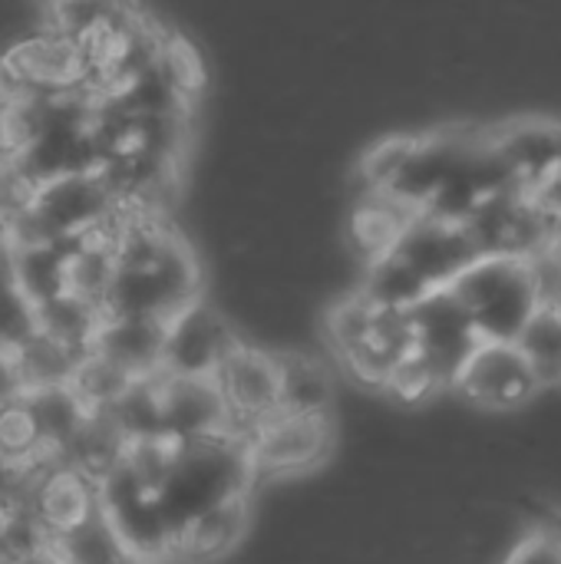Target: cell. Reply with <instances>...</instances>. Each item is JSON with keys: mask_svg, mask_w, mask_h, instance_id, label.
<instances>
[{"mask_svg": "<svg viewBox=\"0 0 561 564\" xmlns=\"http://www.w3.org/2000/svg\"><path fill=\"white\" fill-rule=\"evenodd\" d=\"M324 330L341 367L367 390L384 393L390 373L417 350L410 311L374 307L357 291L341 297L327 317Z\"/></svg>", "mask_w": 561, "mask_h": 564, "instance_id": "6da1fadb", "label": "cell"}, {"mask_svg": "<svg viewBox=\"0 0 561 564\" xmlns=\"http://www.w3.org/2000/svg\"><path fill=\"white\" fill-rule=\"evenodd\" d=\"M450 291L470 314L483 344H516L542 311L529 261L483 258Z\"/></svg>", "mask_w": 561, "mask_h": 564, "instance_id": "7a4b0ae2", "label": "cell"}, {"mask_svg": "<svg viewBox=\"0 0 561 564\" xmlns=\"http://www.w3.org/2000/svg\"><path fill=\"white\" fill-rule=\"evenodd\" d=\"M17 482H20V492L13 496L26 506L30 525L36 529L43 542H63L83 532L86 525H93L106 512L103 486L73 463H60L40 476L10 479L7 486H17Z\"/></svg>", "mask_w": 561, "mask_h": 564, "instance_id": "3957f363", "label": "cell"}, {"mask_svg": "<svg viewBox=\"0 0 561 564\" xmlns=\"http://www.w3.org/2000/svg\"><path fill=\"white\" fill-rule=\"evenodd\" d=\"M555 218L526 192H506L483 205L470 221H463L473 238L479 261L483 258H509L532 261L549 251Z\"/></svg>", "mask_w": 561, "mask_h": 564, "instance_id": "277c9868", "label": "cell"}, {"mask_svg": "<svg viewBox=\"0 0 561 564\" xmlns=\"http://www.w3.org/2000/svg\"><path fill=\"white\" fill-rule=\"evenodd\" d=\"M218 393L231 416V433L251 440L268 420L281 413V373L278 354L255 344H241L215 373Z\"/></svg>", "mask_w": 561, "mask_h": 564, "instance_id": "5b68a950", "label": "cell"}, {"mask_svg": "<svg viewBox=\"0 0 561 564\" xmlns=\"http://www.w3.org/2000/svg\"><path fill=\"white\" fill-rule=\"evenodd\" d=\"M410 321H413L417 354L440 377V383L446 390H453L460 373L466 370V364L473 360V354L483 344L470 314L463 311L456 294L446 288V291L430 294L423 304H417L410 311Z\"/></svg>", "mask_w": 561, "mask_h": 564, "instance_id": "8992f818", "label": "cell"}, {"mask_svg": "<svg viewBox=\"0 0 561 564\" xmlns=\"http://www.w3.org/2000/svg\"><path fill=\"white\" fill-rule=\"evenodd\" d=\"M453 393H460L479 410L513 413L529 406L542 393V383L519 344H479V350L460 373Z\"/></svg>", "mask_w": 561, "mask_h": 564, "instance_id": "52a82bcc", "label": "cell"}, {"mask_svg": "<svg viewBox=\"0 0 561 564\" xmlns=\"http://www.w3.org/2000/svg\"><path fill=\"white\" fill-rule=\"evenodd\" d=\"M241 347V337L208 304H192L182 311L175 321H169L165 330V354H162V370L172 377H202L215 380L222 364Z\"/></svg>", "mask_w": 561, "mask_h": 564, "instance_id": "ba28073f", "label": "cell"}, {"mask_svg": "<svg viewBox=\"0 0 561 564\" xmlns=\"http://www.w3.org/2000/svg\"><path fill=\"white\" fill-rule=\"evenodd\" d=\"M17 73L30 83V89L43 99L76 96L93 83V69L73 36L56 33H20L7 46H0Z\"/></svg>", "mask_w": 561, "mask_h": 564, "instance_id": "9c48e42d", "label": "cell"}, {"mask_svg": "<svg viewBox=\"0 0 561 564\" xmlns=\"http://www.w3.org/2000/svg\"><path fill=\"white\" fill-rule=\"evenodd\" d=\"M251 459L258 476H304L317 469L334 449V420L278 413L251 440Z\"/></svg>", "mask_w": 561, "mask_h": 564, "instance_id": "30bf717a", "label": "cell"}, {"mask_svg": "<svg viewBox=\"0 0 561 564\" xmlns=\"http://www.w3.org/2000/svg\"><path fill=\"white\" fill-rule=\"evenodd\" d=\"M393 254L403 258L427 281L430 291L453 288L479 261V251L463 225L440 221L430 215H417L403 228L400 241L393 245Z\"/></svg>", "mask_w": 561, "mask_h": 564, "instance_id": "8fae6325", "label": "cell"}, {"mask_svg": "<svg viewBox=\"0 0 561 564\" xmlns=\"http://www.w3.org/2000/svg\"><path fill=\"white\" fill-rule=\"evenodd\" d=\"M493 145L513 178L526 195H539L561 165V122L546 116H522L493 126Z\"/></svg>", "mask_w": 561, "mask_h": 564, "instance_id": "7c38bea8", "label": "cell"}, {"mask_svg": "<svg viewBox=\"0 0 561 564\" xmlns=\"http://www.w3.org/2000/svg\"><path fill=\"white\" fill-rule=\"evenodd\" d=\"M248 525H251V496L228 499L222 506L205 509L188 525H182L172 542V555L192 564L222 562L241 545Z\"/></svg>", "mask_w": 561, "mask_h": 564, "instance_id": "4fadbf2b", "label": "cell"}, {"mask_svg": "<svg viewBox=\"0 0 561 564\" xmlns=\"http://www.w3.org/2000/svg\"><path fill=\"white\" fill-rule=\"evenodd\" d=\"M278 373H281V413L331 420L334 380L321 360H314L308 354L281 350L278 354Z\"/></svg>", "mask_w": 561, "mask_h": 564, "instance_id": "5bb4252c", "label": "cell"}, {"mask_svg": "<svg viewBox=\"0 0 561 564\" xmlns=\"http://www.w3.org/2000/svg\"><path fill=\"white\" fill-rule=\"evenodd\" d=\"M46 436L43 416L30 397L0 410V466L7 476H23Z\"/></svg>", "mask_w": 561, "mask_h": 564, "instance_id": "9a60e30c", "label": "cell"}, {"mask_svg": "<svg viewBox=\"0 0 561 564\" xmlns=\"http://www.w3.org/2000/svg\"><path fill=\"white\" fill-rule=\"evenodd\" d=\"M159 69L162 76L169 79V86L185 99V102H195L205 86H208V69H205V59L198 53V46L179 33V30H165L162 36V46H159Z\"/></svg>", "mask_w": 561, "mask_h": 564, "instance_id": "2e32d148", "label": "cell"}, {"mask_svg": "<svg viewBox=\"0 0 561 564\" xmlns=\"http://www.w3.org/2000/svg\"><path fill=\"white\" fill-rule=\"evenodd\" d=\"M516 344L532 364L542 390L561 387V311L542 307Z\"/></svg>", "mask_w": 561, "mask_h": 564, "instance_id": "e0dca14e", "label": "cell"}, {"mask_svg": "<svg viewBox=\"0 0 561 564\" xmlns=\"http://www.w3.org/2000/svg\"><path fill=\"white\" fill-rule=\"evenodd\" d=\"M43 142V102L0 109V159L30 162Z\"/></svg>", "mask_w": 561, "mask_h": 564, "instance_id": "ac0fdd59", "label": "cell"}, {"mask_svg": "<svg viewBox=\"0 0 561 564\" xmlns=\"http://www.w3.org/2000/svg\"><path fill=\"white\" fill-rule=\"evenodd\" d=\"M440 393H446V387H443L440 377L423 364V357H420L417 350L390 373V380H387V387H384V397L397 400L400 406H423V403H430V400L440 397Z\"/></svg>", "mask_w": 561, "mask_h": 564, "instance_id": "d6986e66", "label": "cell"}, {"mask_svg": "<svg viewBox=\"0 0 561 564\" xmlns=\"http://www.w3.org/2000/svg\"><path fill=\"white\" fill-rule=\"evenodd\" d=\"M26 397L23 340L0 337V410Z\"/></svg>", "mask_w": 561, "mask_h": 564, "instance_id": "ffe728a7", "label": "cell"}, {"mask_svg": "<svg viewBox=\"0 0 561 564\" xmlns=\"http://www.w3.org/2000/svg\"><path fill=\"white\" fill-rule=\"evenodd\" d=\"M503 564H561V532L555 529H539L529 532Z\"/></svg>", "mask_w": 561, "mask_h": 564, "instance_id": "44dd1931", "label": "cell"}, {"mask_svg": "<svg viewBox=\"0 0 561 564\" xmlns=\"http://www.w3.org/2000/svg\"><path fill=\"white\" fill-rule=\"evenodd\" d=\"M36 102H43V96H36L30 89V83L17 73V66L0 50V109H10V106H36Z\"/></svg>", "mask_w": 561, "mask_h": 564, "instance_id": "7402d4cb", "label": "cell"}, {"mask_svg": "<svg viewBox=\"0 0 561 564\" xmlns=\"http://www.w3.org/2000/svg\"><path fill=\"white\" fill-rule=\"evenodd\" d=\"M536 202H539L552 218H561V165H559V172L549 178V185L536 195Z\"/></svg>", "mask_w": 561, "mask_h": 564, "instance_id": "603a6c76", "label": "cell"}, {"mask_svg": "<svg viewBox=\"0 0 561 564\" xmlns=\"http://www.w3.org/2000/svg\"><path fill=\"white\" fill-rule=\"evenodd\" d=\"M549 251L555 254L561 261V218H555V225H552V241H549Z\"/></svg>", "mask_w": 561, "mask_h": 564, "instance_id": "cb8c5ba5", "label": "cell"}, {"mask_svg": "<svg viewBox=\"0 0 561 564\" xmlns=\"http://www.w3.org/2000/svg\"><path fill=\"white\" fill-rule=\"evenodd\" d=\"M152 564H155V562H152Z\"/></svg>", "mask_w": 561, "mask_h": 564, "instance_id": "d4e9b609", "label": "cell"}]
</instances>
